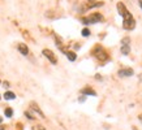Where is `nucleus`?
<instances>
[{
	"label": "nucleus",
	"instance_id": "f257e3e1",
	"mask_svg": "<svg viewBox=\"0 0 142 130\" xmlns=\"http://www.w3.org/2000/svg\"><path fill=\"white\" fill-rule=\"evenodd\" d=\"M123 28L125 29V30H133L134 29V26H136V21H134V18H133V16L128 12L125 16H123Z\"/></svg>",
	"mask_w": 142,
	"mask_h": 130
},
{
	"label": "nucleus",
	"instance_id": "f03ea898",
	"mask_svg": "<svg viewBox=\"0 0 142 130\" xmlns=\"http://www.w3.org/2000/svg\"><path fill=\"white\" fill-rule=\"evenodd\" d=\"M94 56H95L98 60H101V61H106V60H108L107 52L104 51V48L101 47V46L95 47V50H94Z\"/></svg>",
	"mask_w": 142,
	"mask_h": 130
},
{
	"label": "nucleus",
	"instance_id": "7ed1b4c3",
	"mask_svg": "<svg viewBox=\"0 0 142 130\" xmlns=\"http://www.w3.org/2000/svg\"><path fill=\"white\" fill-rule=\"evenodd\" d=\"M102 20H103V16L101 13H94V14H91L87 18H82V22L85 25H89V24H97V22H99Z\"/></svg>",
	"mask_w": 142,
	"mask_h": 130
},
{
	"label": "nucleus",
	"instance_id": "20e7f679",
	"mask_svg": "<svg viewBox=\"0 0 142 130\" xmlns=\"http://www.w3.org/2000/svg\"><path fill=\"white\" fill-rule=\"evenodd\" d=\"M43 55H44L52 64H56V63H57V59H56V56L54 55V52H52L51 50H43Z\"/></svg>",
	"mask_w": 142,
	"mask_h": 130
},
{
	"label": "nucleus",
	"instance_id": "39448f33",
	"mask_svg": "<svg viewBox=\"0 0 142 130\" xmlns=\"http://www.w3.org/2000/svg\"><path fill=\"white\" fill-rule=\"evenodd\" d=\"M117 74L120 77H130V75H133V70L132 69H120Z\"/></svg>",
	"mask_w": 142,
	"mask_h": 130
},
{
	"label": "nucleus",
	"instance_id": "423d86ee",
	"mask_svg": "<svg viewBox=\"0 0 142 130\" xmlns=\"http://www.w3.org/2000/svg\"><path fill=\"white\" fill-rule=\"evenodd\" d=\"M117 10H119V14H120L121 17L128 13V9L125 8V5H124L123 3H117Z\"/></svg>",
	"mask_w": 142,
	"mask_h": 130
},
{
	"label": "nucleus",
	"instance_id": "0eeeda50",
	"mask_svg": "<svg viewBox=\"0 0 142 130\" xmlns=\"http://www.w3.org/2000/svg\"><path fill=\"white\" fill-rule=\"evenodd\" d=\"M17 48H18V51H20L22 55H25V56L29 53V48H28V46H26V44H24V43H20Z\"/></svg>",
	"mask_w": 142,
	"mask_h": 130
},
{
	"label": "nucleus",
	"instance_id": "6e6552de",
	"mask_svg": "<svg viewBox=\"0 0 142 130\" xmlns=\"http://www.w3.org/2000/svg\"><path fill=\"white\" fill-rule=\"evenodd\" d=\"M30 105H31V109H34V111H35L36 113L39 115V117H42V118L44 117V115H43V112L40 111V108L38 107V104H36V103H31Z\"/></svg>",
	"mask_w": 142,
	"mask_h": 130
},
{
	"label": "nucleus",
	"instance_id": "1a4fd4ad",
	"mask_svg": "<svg viewBox=\"0 0 142 130\" xmlns=\"http://www.w3.org/2000/svg\"><path fill=\"white\" fill-rule=\"evenodd\" d=\"M82 94H85V95H91V96H95V95H97V93H95L93 89H89V87L82 89Z\"/></svg>",
	"mask_w": 142,
	"mask_h": 130
},
{
	"label": "nucleus",
	"instance_id": "9d476101",
	"mask_svg": "<svg viewBox=\"0 0 142 130\" xmlns=\"http://www.w3.org/2000/svg\"><path fill=\"white\" fill-rule=\"evenodd\" d=\"M121 52H123L124 55H128V53L130 52V44H123V47H121Z\"/></svg>",
	"mask_w": 142,
	"mask_h": 130
},
{
	"label": "nucleus",
	"instance_id": "9b49d317",
	"mask_svg": "<svg viewBox=\"0 0 142 130\" xmlns=\"http://www.w3.org/2000/svg\"><path fill=\"white\" fill-rule=\"evenodd\" d=\"M14 98H16V95H14L13 93H10V91H8V93L4 94V99H5V100H13Z\"/></svg>",
	"mask_w": 142,
	"mask_h": 130
},
{
	"label": "nucleus",
	"instance_id": "f8f14e48",
	"mask_svg": "<svg viewBox=\"0 0 142 130\" xmlns=\"http://www.w3.org/2000/svg\"><path fill=\"white\" fill-rule=\"evenodd\" d=\"M65 55H67V57H68V60H69V61H74V60H76V57H77L74 52H65Z\"/></svg>",
	"mask_w": 142,
	"mask_h": 130
},
{
	"label": "nucleus",
	"instance_id": "ddd939ff",
	"mask_svg": "<svg viewBox=\"0 0 142 130\" xmlns=\"http://www.w3.org/2000/svg\"><path fill=\"white\" fill-rule=\"evenodd\" d=\"M12 115H13V111H12L10 108H7V109H5V116H7V117H12Z\"/></svg>",
	"mask_w": 142,
	"mask_h": 130
},
{
	"label": "nucleus",
	"instance_id": "4468645a",
	"mask_svg": "<svg viewBox=\"0 0 142 130\" xmlns=\"http://www.w3.org/2000/svg\"><path fill=\"white\" fill-rule=\"evenodd\" d=\"M82 35H83V36H89V35H90V30H89V29H83V30H82Z\"/></svg>",
	"mask_w": 142,
	"mask_h": 130
},
{
	"label": "nucleus",
	"instance_id": "2eb2a0df",
	"mask_svg": "<svg viewBox=\"0 0 142 130\" xmlns=\"http://www.w3.org/2000/svg\"><path fill=\"white\" fill-rule=\"evenodd\" d=\"M121 43H123V44H129V43H130V39H129V38H124V39L121 40Z\"/></svg>",
	"mask_w": 142,
	"mask_h": 130
},
{
	"label": "nucleus",
	"instance_id": "dca6fc26",
	"mask_svg": "<svg viewBox=\"0 0 142 130\" xmlns=\"http://www.w3.org/2000/svg\"><path fill=\"white\" fill-rule=\"evenodd\" d=\"M33 130H46V129H44V128H42V126H34Z\"/></svg>",
	"mask_w": 142,
	"mask_h": 130
},
{
	"label": "nucleus",
	"instance_id": "f3484780",
	"mask_svg": "<svg viewBox=\"0 0 142 130\" xmlns=\"http://www.w3.org/2000/svg\"><path fill=\"white\" fill-rule=\"evenodd\" d=\"M25 115H26V116H28V118H30V120H33V118H34V117H33L29 112H25Z\"/></svg>",
	"mask_w": 142,
	"mask_h": 130
},
{
	"label": "nucleus",
	"instance_id": "a211bd4d",
	"mask_svg": "<svg viewBox=\"0 0 142 130\" xmlns=\"http://www.w3.org/2000/svg\"><path fill=\"white\" fill-rule=\"evenodd\" d=\"M3 85H4V87H9V83H8V82H4Z\"/></svg>",
	"mask_w": 142,
	"mask_h": 130
},
{
	"label": "nucleus",
	"instance_id": "6ab92c4d",
	"mask_svg": "<svg viewBox=\"0 0 142 130\" xmlns=\"http://www.w3.org/2000/svg\"><path fill=\"white\" fill-rule=\"evenodd\" d=\"M140 7L142 8V0H140Z\"/></svg>",
	"mask_w": 142,
	"mask_h": 130
},
{
	"label": "nucleus",
	"instance_id": "aec40b11",
	"mask_svg": "<svg viewBox=\"0 0 142 130\" xmlns=\"http://www.w3.org/2000/svg\"><path fill=\"white\" fill-rule=\"evenodd\" d=\"M0 130H5V128H0Z\"/></svg>",
	"mask_w": 142,
	"mask_h": 130
},
{
	"label": "nucleus",
	"instance_id": "412c9836",
	"mask_svg": "<svg viewBox=\"0 0 142 130\" xmlns=\"http://www.w3.org/2000/svg\"><path fill=\"white\" fill-rule=\"evenodd\" d=\"M1 121H3V118H1V117H0V124H1Z\"/></svg>",
	"mask_w": 142,
	"mask_h": 130
},
{
	"label": "nucleus",
	"instance_id": "4be33fe9",
	"mask_svg": "<svg viewBox=\"0 0 142 130\" xmlns=\"http://www.w3.org/2000/svg\"><path fill=\"white\" fill-rule=\"evenodd\" d=\"M140 120H142V116H140Z\"/></svg>",
	"mask_w": 142,
	"mask_h": 130
},
{
	"label": "nucleus",
	"instance_id": "5701e85b",
	"mask_svg": "<svg viewBox=\"0 0 142 130\" xmlns=\"http://www.w3.org/2000/svg\"><path fill=\"white\" fill-rule=\"evenodd\" d=\"M133 130H137V129H136V128H134V129H133Z\"/></svg>",
	"mask_w": 142,
	"mask_h": 130
}]
</instances>
